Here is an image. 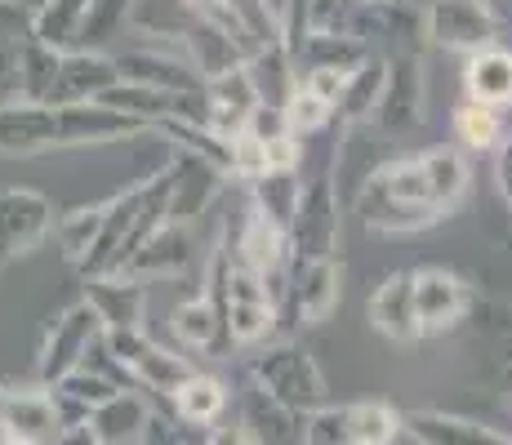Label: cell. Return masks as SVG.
I'll return each mask as SVG.
<instances>
[{
	"mask_svg": "<svg viewBox=\"0 0 512 445\" xmlns=\"http://www.w3.org/2000/svg\"><path fill=\"white\" fill-rule=\"evenodd\" d=\"M464 285L446 272H423L415 276V321H423V330H446L450 321H459L464 312Z\"/></svg>",
	"mask_w": 512,
	"mask_h": 445,
	"instance_id": "6da1fadb",
	"label": "cell"
},
{
	"mask_svg": "<svg viewBox=\"0 0 512 445\" xmlns=\"http://www.w3.org/2000/svg\"><path fill=\"white\" fill-rule=\"evenodd\" d=\"M45 227V201L32 192H0V254L27 250Z\"/></svg>",
	"mask_w": 512,
	"mask_h": 445,
	"instance_id": "7a4b0ae2",
	"label": "cell"
},
{
	"mask_svg": "<svg viewBox=\"0 0 512 445\" xmlns=\"http://www.w3.org/2000/svg\"><path fill=\"white\" fill-rule=\"evenodd\" d=\"M374 321H379L392 339L415 334V281H410V276H397V281H388L374 294Z\"/></svg>",
	"mask_w": 512,
	"mask_h": 445,
	"instance_id": "3957f363",
	"label": "cell"
},
{
	"mask_svg": "<svg viewBox=\"0 0 512 445\" xmlns=\"http://www.w3.org/2000/svg\"><path fill=\"white\" fill-rule=\"evenodd\" d=\"M468 89L481 107H499L512 98V58L508 54H481L468 67Z\"/></svg>",
	"mask_w": 512,
	"mask_h": 445,
	"instance_id": "277c9868",
	"label": "cell"
},
{
	"mask_svg": "<svg viewBox=\"0 0 512 445\" xmlns=\"http://www.w3.org/2000/svg\"><path fill=\"white\" fill-rule=\"evenodd\" d=\"M232 321L241 339H254L268 325V299L254 285V276H232Z\"/></svg>",
	"mask_w": 512,
	"mask_h": 445,
	"instance_id": "5b68a950",
	"label": "cell"
},
{
	"mask_svg": "<svg viewBox=\"0 0 512 445\" xmlns=\"http://www.w3.org/2000/svg\"><path fill=\"white\" fill-rule=\"evenodd\" d=\"M437 27H441V41L450 45H472V41H486V18L472 0H446L437 14Z\"/></svg>",
	"mask_w": 512,
	"mask_h": 445,
	"instance_id": "8992f818",
	"label": "cell"
},
{
	"mask_svg": "<svg viewBox=\"0 0 512 445\" xmlns=\"http://www.w3.org/2000/svg\"><path fill=\"white\" fill-rule=\"evenodd\" d=\"M348 432L357 445H388L392 432H397V419H392V410H383V405H361V410H352Z\"/></svg>",
	"mask_w": 512,
	"mask_h": 445,
	"instance_id": "52a82bcc",
	"label": "cell"
},
{
	"mask_svg": "<svg viewBox=\"0 0 512 445\" xmlns=\"http://www.w3.org/2000/svg\"><path fill=\"white\" fill-rule=\"evenodd\" d=\"M49 428H54V414H49L45 401H14L9 405V432H14V441L45 437Z\"/></svg>",
	"mask_w": 512,
	"mask_h": 445,
	"instance_id": "ba28073f",
	"label": "cell"
},
{
	"mask_svg": "<svg viewBox=\"0 0 512 445\" xmlns=\"http://www.w3.org/2000/svg\"><path fill=\"white\" fill-rule=\"evenodd\" d=\"M179 401H183L187 419H210V414L223 405V388L214 379H187L179 388Z\"/></svg>",
	"mask_w": 512,
	"mask_h": 445,
	"instance_id": "9c48e42d",
	"label": "cell"
},
{
	"mask_svg": "<svg viewBox=\"0 0 512 445\" xmlns=\"http://www.w3.org/2000/svg\"><path fill=\"white\" fill-rule=\"evenodd\" d=\"M459 130H464V138H468L472 147H486L490 138H495V130H499V125H495V112L477 103V107H468V112L459 116Z\"/></svg>",
	"mask_w": 512,
	"mask_h": 445,
	"instance_id": "30bf717a",
	"label": "cell"
},
{
	"mask_svg": "<svg viewBox=\"0 0 512 445\" xmlns=\"http://www.w3.org/2000/svg\"><path fill=\"white\" fill-rule=\"evenodd\" d=\"M245 250H250V263L254 267H272L277 263V232H272L268 223H254L250 227V241H245Z\"/></svg>",
	"mask_w": 512,
	"mask_h": 445,
	"instance_id": "8fae6325",
	"label": "cell"
},
{
	"mask_svg": "<svg viewBox=\"0 0 512 445\" xmlns=\"http://www.w3.org/2000/svg\"><path fill=\"white\" fill-rule=\"evenodd\" d=\"M290 121H294V125H317V121H326V98H317L312 89H308V94H294Z\"/></svg>",
	"mask_w": 512,
	"mask_h": 445,
	"instance_id": "7c38bea8",
	"label": "cell"
}]
</instances>
